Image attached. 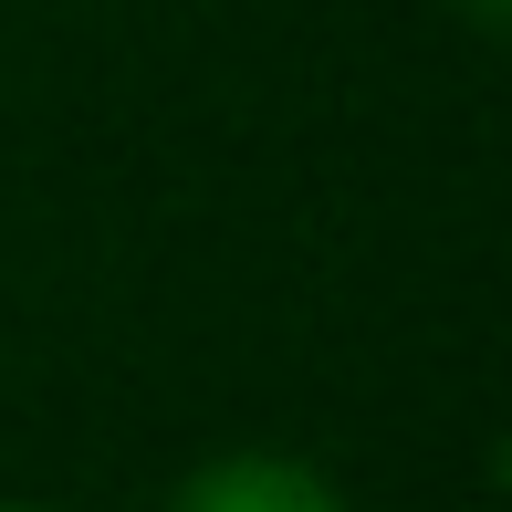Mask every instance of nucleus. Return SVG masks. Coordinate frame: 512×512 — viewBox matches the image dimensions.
Wrapping results in <instances>:
<instances>
[{
    "label": "nucleus",
    "instance_id": "nucleus-1",
    "mask_svg": "<svg viewBox=\"0 0 512 512\" xmlns=\"http://www.w3.org/2000/svg\"><path fill=\"white\" fill-rule=\"evenodd\" d=\"M157 512H356L345 481L324 471L314 450H272V439H230V450L189 460L168 481Z\"/></svg>",
    "mask_w": 512,
    "mask_h": 512
},
{
    "label": "nucleus",
    "instance_id": "nucleus-2",
    "mask_svg": "<svg viewBox=\"0 0 512 512\" xmlns=\"http://www.w3.org/2000/svg\"><path fill=\"white\" fill-rule=\"evenodd\" d=\"M439 11H450L460 32H502V21H512V0H439Z\"/></svg>",
    "mask_w": 512,
    "mask_h": 512
},
{
    "label": "nucleus",
    "instance_id": "nucleus-3",
    "mask_svg": "<svg viewBox=\"0 0 512 512\" xmlns=\"http://www.w3.org/2000/svg\"><path fill=\"white\" fill-rule=\"evenodd\" d=\"M0 512H74V502H21V492H0Z\"/></svg>",
    "mask_w": 512,
    "mask_h": 512
}]
</instances>
